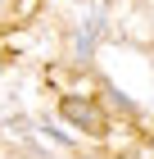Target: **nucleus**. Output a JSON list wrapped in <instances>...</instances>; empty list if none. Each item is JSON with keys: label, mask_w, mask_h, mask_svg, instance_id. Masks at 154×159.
Here are the masks:
<instances>
[{"label": "nucleus", "mask_w": 154, "mask_h": 159, "mask_svg": "<svg viewBox=\"0 0 154 159\" xmlns=\"http://www.w3.org/2000/svg\"><path fill=\"white\" fill-rule=\"evenodd\" d=\"M64 118L68 123H77V127H82V132H91V136H100L104 132V114H100V105H95V100H77V96H64Z\"/></svg>", "instance_id": "f257e3e1"}]
</instances>
